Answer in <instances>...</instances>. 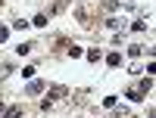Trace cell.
Wrapping results in <instances>:
<instances>
[{"label": "cell", "mask_w": 156, "mask_h": 118, "mask_svg": "<svg viewBox=\"0 0 156 118\" xmlns=\"http://www.w3.org/2000/svg\"><path fill=\"white\" fill-rule=\"evenodd\" d=\"M62 96H69L66 84H53V87H50V99H62Z\"/></svg>", "instance_id": "6da1fadb"}, {"label": "cell", "mask_w": 156, "mask_h": 118, "mask_svg": "<svg viewBox=\"0 0 156 118\" xmlns=\"http://www.w3.org/2000/svg\"><path fill=\"white\" fill-rule=\"evenodd\" d=\"M44 87H47V81H31L28 87H25V93H31V96H41V93H44Z\"/></svg>", "instance_id": "7a4b0ae2"}, {"label": "cell", "mask_w": 156, "mask_h": 118, "mask_svg": "<svg viewBox=\"0 0 156 118\" xmlns=\"http://www.w3.org/2000/svg\"><path fill=\"white\" fill-rule=\"evenodd\" d=\"M106 25H109L112 31H119V28H125V19H122V16H109V19H106Z\"/></svg>", "instance_id": "3957f363"}, {"label": "cell", "mask_w": 156, "mask_h": 118, "mask_svg": "<svg viewBox=\"0 0 156 118\" xmlns=\"http://www.w3.org/2000/svg\"><path fill=\"white\" fill-rule=\"evenodd\" d=\"M3 118H22V106H6L3 109Z\"/></svg>", "instance_id": "277c9868"}, {"label": "cell", "mask_w": 156, "mask_h": 118, "mask_svg": "<svg viewBox=\"0 0 156 118\" xmlns=\"http://www.w3.org/2000/svg\"><path fill=\"white\" fill-rule=\"evenodd\" d=\"M9 75H12V62H3V65H0V81H6Z\"/></svg>", "instance_id": "5b68a950"}, {"label": "cell", "mask_w": 156, "mask_h": 118, "mask_svg": "<svg viewBox=\"0 0 156 118\" xmlns=\"http://www.w3.org/2000/svg\"><path fill=\"white\" fill-rule=\"evenodd\" d=\"M128 99H131V103H140V99H144V93H140V90L137 87H131V90H128V93H125Z\"/></svg>", "instance_id": "8992f818"}, {"label": "cell", "mask_w": 156, "mask_h": 118, "mask_svg": "<svg viewBox=\"0 0 156 118\" xmlns=\"http://www.w3.org/2000/svg\"><path fill=\"white\" fill-rule=\"evenodd\" d=\"M103 6H106L109 12H115V9H122V0H103Z\"/></svg>", "instance_id": "52a82bcc"}, {"label": "cell", "mask_w": 156, "mask_h": 118, "mask_svg": "<svg viewBox=\"0 0 156 118\" xmlns=\"http://www.w3.org/2000/svg\"><path fill=\"white\" fill-rule=\"evenodd\" d=\"M106 65H112V69H115V65H122V56H119V53H109V56H106Z\"/></svg>", "instance_id": "ba28073f"}, {"label": "cell", "mask_w": 156, "mask_h": 118, "mask_svg": "<svg viewBox=\"0 0 156 118\" xmlns=\"http://www.w3.org/2000/svg\"><path fill=\"white\" fill-rule=\"evenodd\" d=\"M31 25H37V28H44V25H47V12H37V16H34V22Z\"/></svg>", "instance_id": "9c48e42d"}, {"label": "cell", "mask_w": 156, "mask_h": 118, "mask_svg": "<svg viewBox=\"0 0 156 118\" xmlns=\"http://www.w3.org/2000/svg\"><path fill=\"white\" fill-rule=\"evenodd\" d=\"M12 28H16V31H25V28H28V19H22V16H19L16 22H12Z\"/></svg>", "instance_id": "30bf717a"}, {"label": "cell", "mask_w": 156, "mask_h": 118, "mask_svg": "<svg viewBox=\"0 0 156 118\" xmlns=\"http://www.w3.org/2000/svg\"><path fill=\"white\" fill-rule=\"evenodd\" d=\"M137 90H140V93H150V90H153V81H150V78H144V81H140V87H137Z\"/></svg>", "instance_id": "8fae6325"}, {"label": "cell", "mask_w": 156, "mask_h": 118, "mask_svg": "<svg viewBox=\"0 0 156 118\" xmlns=\"http://www.w3.org/2000/svg\"><path fill=\"white\" fill-rule=\"evenodd\" d=\"M131 31H147V19H137V22L131 25Z\"/></svg>", "instance_id": "7c38bea8"}, {"label": "cell", "mask_w": 156, "mask_h": 118, "mask_svg": "<svg viewBox=\"0 0 156 118\" xmlns=\"http://www.w3.org/2000/svg\"><path fill=\"white\" fill-rule=\"evenodd\" d=\"M128 72H131V75H140V72H144V65H140V62H131V65H128Z\"/></svg>", "instance_id": "4fadbf2b"}, {"label": "cell", "mask_w": 156, "mask_h": 118, "mask_svg": "<svg viewBox=\"0 0 156 118\" xmlns=\"http://www.w3.org/2000/svg\"><path fill=\"white\" fill-rule=\"evenodd\" d=\"M16 53H19V56H25V53H31V44H19V47H16Z\"/></svg>", "instance_id": "5bb4252c"}, {"label": "cell", "mask_w": 156, "mask_h": 118, "mask_svg": "<svg viewBox=\"0 0 156 118\" xmlns=\"http://www.w3.org/2000/svg\"><path fill=\"white\" fill-rule=\"evenodd\" d=\"M140 53H144V47H137V44H134V47H128V56H140Z\"/></svg>", "instance_id": "9a60e30c"}, {"label": "cell", "mask_w": 156, "mask_h": 118, "mask_svg": "<svg viewBox=\"0 0 156 118\" xmlns=\"http://www.w3.org/2000/svg\"><path fill=\"white\" fill-rule=\"evenodd\" d=\"M100 59V50H87V62H97Z\"/></svg>", "instance_id": "2e32d148"}, {"label": "cell", "mask_w": 156, "mask_h": 118, "mask_svg": "<svg viewBox=\"0 0 156 118\" xmlns=\"http://www.w3.org/2000/svg\"><path fill=\"white\" fill-rule=\"evenodd\" d=\"M69 56H72V59H78V56H81V47H75V44H72V47H69Z\"/></svg>", "instance_id": "e0dca14e"}, {"label": "cell", "mask_w": 156, "mask_h": 118, "mask_svg": "<svg viewBox=\"0 0 156 118\" xmlns=\"http://www.w3.org/2000/svg\"><path fill=\"white\" fill-rule=\"evenodd\" d=\"M6 34H9V28H6V25H0V44L6 41Z\"/></svg>", "instance_id": "ac0fdd59"}, {"label": "cell", "mask_w": 156, "mask_h": 118, "mask_svg": "<svg viewBox=\"0 0 156 118\" xmlns=\"http://www.w3.org/2000/svg\"><path fill=\"white\" fill-rule=\"evenodd\" d=\"M109 118H122V115H119V112H112V115H109Z\"/></svg>", "instance_id": "d6986e66"}, {"label": "cell", "mask_w": 156, "mask_h": 118, "mask_svg": "<svg viewBox=\"0 0 156 118\" xmlns=\"http://www.w3.org/2000/svg\"><path fill=\"white\" fill-rule=\"evenodd\" d=\"M3 109H6V106H3V103H0V115H3Z\"/></svg>", "instance_id": "ffe728a7"}, {"label": "cell", "mask_w": 156, "mask_h": 118, "mask_svg": "<svg viewBox=\"0 0 156 118\" xmlns=\"http://www.w3.org/2000/svg\"><path fill=\"white\" fill-rule=\"evenodd\" d=\"M147 118H153V112H150V115H147Z\"/></svg>", "instance_id": "44dd1931"}]
</instances>
